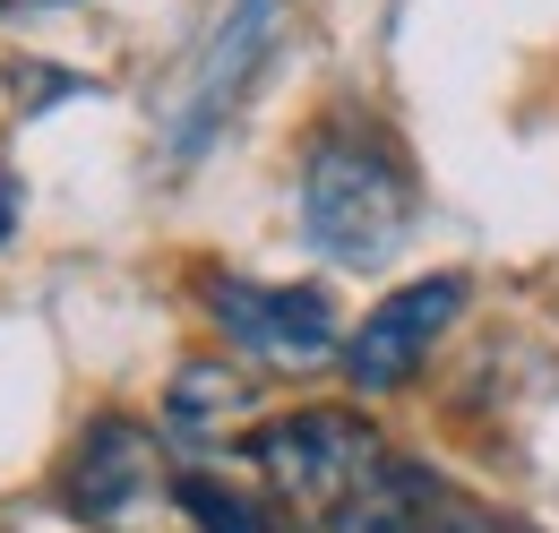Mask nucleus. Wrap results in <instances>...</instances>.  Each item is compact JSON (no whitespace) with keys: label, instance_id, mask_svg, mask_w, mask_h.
Listing matches in <instances>:
<instances>
[{"label":"nucleus","instance_id":"obj_5","mask_svg":"<svg viewBox=\"0 0 559 533\" xmlns=\"http://www.w3.org/2000/svg\"><path fill=\"white\" fill-rule=\"evenodd\" d=\"M456 310H465V275H414V284H396V293L345 335V379L361 396L405 388L421 362H430V344L448 335Z\"/></svg>","mask_w":559,"mask_h":533},{"label":"nucleus","instance_id":"obj_9","mask_svg":"<svg viewBox=\"0 0 559 533\" xmlns=\"http://www.w3.org/2000/svg\"><path fill=\"white\" fill-rule=\"evenodd\" d=\"M9 215H17V181L0 173V233H9Z\"/></svg>","mask_w":559,"mask_h":533},{"label":"nucleus","instance_id":"obj_6","mask_svg":"<svg viewBox=\"0 0 559 533\" xmlns=\"http://www.w3.org/2000/svg\"><path fill=\"white\" fill-rule=\"evenodd\" d=\"M146 482H155V439H146L139 422L104 413V422H86V439H78L70 473H61V499H70L78 525H121V517L139 508Z\"/></svg>","mask_w":559,"mask_h":533},{"label":"nucleus","instance_id":"obj_3","mask_svg":"<svg viewBox=\"0 0 559 533\" xmlns=\"http://www.w3.org/2000/svg\"><path fill=\"white\" fill-rule=\"evenodd\" d=\"M207 310L241 353L276 362V370H310L328 353H345L336 310L319 284H250V275H207Z\"/></svg>","mask_w":559,"mask_h":533},{"label":"nucleus","instance_id":"obj_8","mask_svg":"<svg viewBox=\"0 0 559 533\" xmlns=\"http://www.w3.org/2000/svg\"><path fill=\"white\" fill-rule=\"evenodd\" d=\"M250 404V388L233 379V370H215V362H190L181 379H173V422L181 430H207V422H233Z\"/></svg>","mask_w":559,"mask_h":533},{"label":"nucleus","instance_id":"obj_7","mask_svg":"<svg viewBox=\"0 0 559 533\" xmlns=\"http://www.w3.org/2000/svg\"><path fill=\"white\" fill-rule=\"evenodd\" d=\"M173 499L199 517V533H276V508H267L259 490L224 482V473H181V482H173Z\"/></svg>","mask_w":559,"mask_h":533},{"label":"nucleus","instance_id":"obj_2","mask_svg":"<svg viewBox=\"0 0 559 533\" xmlns=\"http://www.w3.org/2000/svg\"><path fill=\"white\" fill-rule=\"evenodd\" d=\"M241 457L259 465V482L276 490L293 517H328V525L370 490V473L388 465L379 430H370L361 413H345V404H301V413L259 422V430L241 439Z\"/></svg>","mask_w":559,"mask_h":533},{"label":"nucleus","instance_id":"obj_1","mask_svg":"<svg viewBox=\"0 0 559 533\" xmlns=\"http://www.w3.org/2000/svg\"><path fill=\"white\" fill-rule=\"evenodd\" d=\"M421 215L414 164L379 130H328L301 155V233L310 250H328L336 266H379Z\"/></svg>","mask_w":559,"mask_h":533},{"label":"nucleus","instance_id":"obj_4","mask_svg":"<svg viewBox=\"0 0 559 533\" xmlns=\"http://www.w3.org/2000/svg\"><path fill=\"white\" fill-rule=\"evenodd\" d=\"M276 26H284V0H233V9H224V26L207 35V52H199L190 86H181V104H173V130H164L173 164H190V155L233 121V104H241V86L259 78L267 44H276Z\"/></svg>","mask_w":559,"mask_h":533},{"label":"nucleus","instance_id":"obj_10","mask_svg":"<svg viewBox=\"0 0 559 533\" xmlns=\"http://www.w3.org/2000/svg\"><path fill=\"white\" fill-rule=\"evenodd\" d=\"M499 533H525V525H499Z\"/></svg>","mask_w":559,"mask_h":533}]
</instances>
